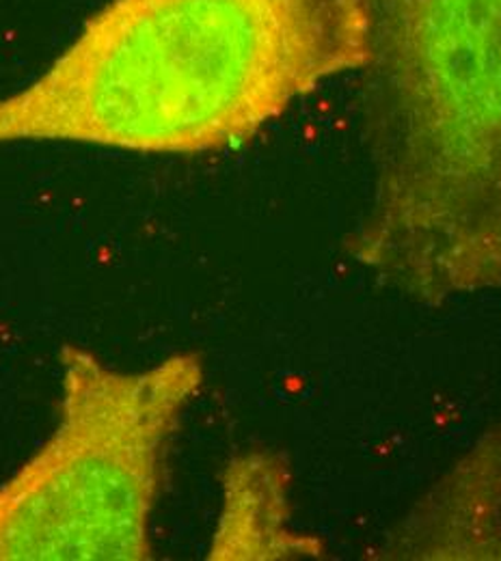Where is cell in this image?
<instances>
[{"label":"cell","mask_w":501,"mask_h":561,"mask_svg":"<svg viewBox=\"0 0 501 561\" xmlns=\"http://www.w3.org/2000/svg\"><path fill=\"white\" fill-rule=\"evenodd\" d=\"M369 55L365 0H109L48 70L0 100V142L218 151Z\"/></svg>","instance_id":"1"},{"label":"cell","mask_w":501,"mask_h":561,"mask_svg":"<svg viewBox=\"0 0 501 561\" xmlns=\"http://www.w3.org/2000/svg\"><path fill=\"white\" fill-rule=\"evenodd\" d=\"M59 425L0 486V561L151 560L169 443L204 385L197 352L117 371L64 346Z\"/></svg>","instance_id":"3"},{"label":"cell","mask_w":501,"mask_h":561,"mask_svg":"<svg viewBox=\"0 0 501 561\" xmlns=\"http://www.w3.org/2000/svg\"><path fill=\"white\" fill-rule=\"evenodd\" d=\"M287 465L277 454L236 458L225 471V501L210 560L318 558L316 538L287 529Z\"/></svg>","instance_id":"5"},{"label":"cell","mask_w":501,"mask_h":561,"mask_svg":"<svg viewBox=\"0 0 501 561\" xmlns=\"http://www.w3.org/2000/svg\"><path fill=\"white\" fill-rule=\"evenodd\" d=\"M385 561H501V427L485 434L391 529Z\"/></svg>","instance_id":"4"},{"label":"cell","mask_w":501,"mask_h":561,"mask_svg":"<svg viewBox=\"0 0 501 561\" xmlns=\"http://www.w3.org/2000/svg\"><path fill=\"white\" fill-rule=\"evenodd\" d=\"M372 167L346 253L439 307L501 285V0H365Z\"/></svg>","instance_id":"2"}]
</instances>
